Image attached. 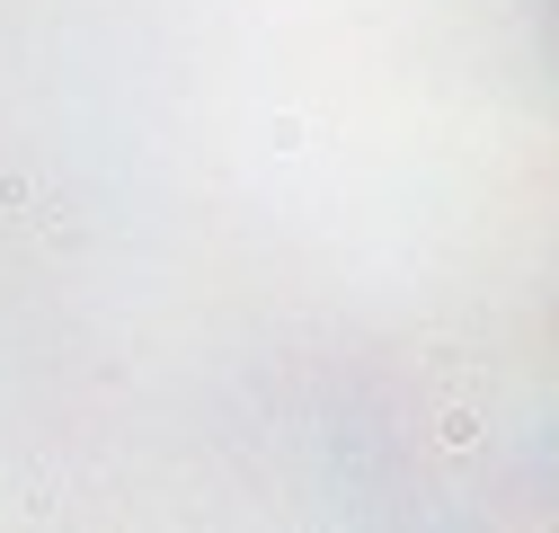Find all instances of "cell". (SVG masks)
<instances>
[{"label": "cell", "instance_id": "1", "mask_svg": "<svg viewBox=\"0 0 559 533\" xmlns=\"http://www.w3.org/2000/svg\"><path fill=\"white\" fill-rule=\"evenodd\" d=\"M479 436H488V418L471 410V400H436V445L444 453H479Z\"/></svg>", "mask_w": 559, "mask_h": 533}]
</instances>
